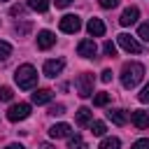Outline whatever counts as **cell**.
<instances>
[{
    "mask_svg": "<svg viewBox=\"0 0 149 149\" xmlns=\"http://www.w3.org/2000/svg\"><path fill=\"white\" fill-rule=\"evenodd\" d=\"M144 77V65L140 63H126L123 70H121V84L123 88H135Z\"/></svg>",
    "mask_w": 149,
    "mask_h": 149,
    "instance_id": "1",
    "label": "cell"
},
{
    "mask_svg": "<svg viewBox=\"0 0 149 149\" xmlns=\"http://www.w3.org/2000/svg\"><path fill=\"white\" fill-rule=\"evenodd\" d=\"M14 81H16L19 88H33L37 84V70L33 65H28V63L26 65H19L16 72H14Z\"/></svg>",
    "mask_w": 149,
    "mask_h": 149,
    "instance_id": "2",
    "label": "cell"
},
{
    "mask_svg": "<svg viewBox=\"0 0 149 149\" xmlns=\"http://www.w3.org/2000/svg\"><path fill=\"white\" fill-rule=\"evenodd\" d=\"M74 88H77V95H79V98L93 95V74H88V72L79 74V77L74 79Z\"/></svg>",
    "mask_w": 149,
    "mask_h": 149,
    "instance_id": "3",
    "label": "cell"
},
{
    "mask_svg": "<svg viewBox=\"0 0 149 149\" xmlns=\"http://www.w3.org/2000/svg\"><path fill=\"white\" fill-rule=\"evenodd\" d=\"M30 116V105L28 102H19V105H12L7 109V119L9 121H23Z\"/></svg>",
    "mask_w": 149,
    "mask_h": 149,
    "instance_id": "4",
    "label": "cell"
},
{
    "mask_svg": "<svg viewBox=\"0 0 149 149\" xmlns=\"http://www.w3.org/2000/svg\"><path fill=\"white\" fill-rule=\"evenodd\" d=\"M116 40H119V47H121L123 51H128V54H140V51H142L140 42H137L135 37H130L128 33H121V35H119Z\"/></svg>",
    "mask_w": 149,
    "mask_h": 149,
    "instance_id": "5",
    "label": "cell"
},
{
    "mask_svg": "<svg viewBox=\"0 0 149 149\" xmlns=\"http://www.w3.org/2000/svg\"><path fill=\"white\" fill-rule=\"evenodd\" d=\"M61 30L63 33H77L79 28H81V19L77 16V14H68V16H63L61 19Z\"/></svg>",
    "mask_w": 149,
    "mask_h": 149,
    "instance_id": "6",
    "label": "cell"
},
{
    "mask_svg": "<svg viewBox=\"0 0 149 149\" xmlns=\"http://www.w3.org/2000/svg\"><path fill=\"white\" fill-rule=\"evenodd\" d=\"M77 54L84 56V58H93V56L98 54V44H95L93 40H81V42L77 44Z\"/></svg>",
    "mask_w": 149,
    "mask_h": 149,
    "instance_id": "7",
    "label": "cell"
},
{
    "mask_svg": "<svg viewBox=\"0 0 149 149\" xmlns=\"http://www.w3.org/2000/svg\"><path fill=\"white\" fill-rule=\"evenodd\" d=\"M63 68H65V61L63 58H51V61L44 63V74L47 77H56V74L63 72Z\"/></svg>",
    "mask_w": 149,
    "mask_h": 149,
    "instance_id": "8",
    "label": "cell"
},
{
    "mask_svg": "<svg viewBox=\"0 0 149 149\" xmlns=\"http://www.w3.org/2000/svg\"><path fill=\"white\" fill-rule=\"evenodd\" d=\"M137 19H140V9H137V7H126V9L121 12L119 23H121V26H133Z\"/></svg>",
    "mask_w": 149,
    "mask_h": 149,
    "instance_id": "9",
    "label": "cell"
},
{
    "mask_svg": "<svg viewBox=\"0 0 149 149\" xmlns=\"http://www.w3.org/2000/svg\"><path fill=\"white\" fill-rule=\"evenodd\" d=\"M56 44V35L51 30H40L37 33V47L40 49H51Z\"/></svg>",
    "mask_w": 149,
    "mask_h": 149,
    "instance_id": "10",
    "label": "cell"
},
{
    "mask_svg": "<svg viewBox=\"0 0 149 149\" xmlns=\"http://www.w3.org/2000/svg\"><path fill=\"white\" fill-rule=\"evenodd\" d=\"M70 123H56V126H51L49 128V135L54 137V140H61V137H70Z\"/></svg>",
    "mask_w": 149,
    "mask_h": 149,
    "instance_id": "11",
    "label": "cell"
},
{
    "mask_svg": "<svg viewBox=\"0 0 149 149\" xmlns=\"http://www.w3.org/2000/svg\"><path fill=\"white\" fill-rule=\"evenodd\" d=\"M130 121L137 126V128H149V112H142V109H135L133 114H130Z\"/></svg>",
    "mask_w": 149,
    "mask_h": 149,
    "instance_id": "12",
    "label": "cell"
},
{
    "mask_svg": "<svg viewBox=\"0 0 149 149\" xmlns=\"http://www.w3.org/2000/svg\"><path fill=\"white\" fill-rule=\"evenodd\" d=\"M86 30H88V35H93V37H102V35H105V23H102L100 19H91V21L86 23Z\"/></svg>",
    "mask_w": 149,
    "mask_h": 149,
    "instance_id": "13",
    "label": "cell"
},
{
    "mask_svg": "<svg viewBox=\"0 0 149 149\" xmlns=\"http://www.w3.org/2000/svg\"><path fill=\"white\" fill-rule=\"evenodd\" d=\"M51 95H54V93H51L49 88H37V91L33 93V102H35V105H47V102L51 100Z\"/></svg>",
    "mask_w": 149,
    "mask_h": 149,
    "instance_id": "14",
    "label": "cell"
},
{
    "mask_svg": "<svg viewBox=\"0 0 149 149\" xmlns=\"http://www.w3.org/2000/svg\"><path fill=\"white\" fill-rule=\"evenodd\" d=\"M107 119H109L112 123H116V126H123V123L128 121V114H126L123 109H109V112H107Z\"/></svg>",
    "mask_w": 149,
    "mask_h": 149,
    "instance_id": "15",
    "label": "cell"
},
{
    "mask_svg": "<svg viewBox=\"0 0 149 149\" xmlns=\"http://www.w3.org/2000/svg\"><path fill=\"white\" fill-rule=\"evenodd\" d=\"M91 116H93V112L88 107H79L77 109V126H88L91 123Z\"/></svg>",
    "mask_w": 149,
    "mask_h": 149,
    "instance_id": "16",
    "label": "cell"
},
{
    "mask_svg": "<svg viewBox=\"0 0 149 149\" xmlns=\"http://www.w3.org/2000/svg\"><path fill=\"white\" fill-rule=\"evenodd\" d=\"M49 5H51V0H28V7L35 12H47Z\"/></svg>",
    "mask_w": 149,
    "mask_h": 149,
    "instance_id": "17",
    "label": "cell"
},
{
    "mask_svg": "<svg viewBox=\"0 0 149 149\" xmlns=\"http://www.w3.org/2000/svg\"><path fill=\"white\" fill-rule=\"evenodd\" d=\"M98 149H121V140L119 137H105Z\"/></svg>",
    "mask_w": 149,
    "mask_h": 149,
    "instance_id": "18",
    "label": "cell"
},
{
    "mask_svg": "<svg viewBox=\"0 0 149 149\" xmlns=\"http://www.w3.org/2000/svg\"><path fill=\"white\" fill-rule=\"evenodd\" d=\"M105 130H107V126H105L102 121H91V133H93V135L100 137V135H105Z\"/></svg>",
    "mask_w": 149,
    "mask_h": 149,
    "instance_id": "19",
    "label": "cell"
},
{
    "mask_svg": "<svg viewBox=\"0 0 149 149\" xmlns=\"http://www.w3.org/2000/svg\"><path fill=\"white\" fill-rule=\"evenodd\" d=\"M14 30H16V35H19V37H23V35H28V33L33 30V23H30V21H23V23H21V26H16Z\"/></svg>",
    "mask_w": 149,
    "mask_h": 149,
    "instance_id": "20",
    "label": "cell"
},
{
    "mask_svg": "<svg viewBox=\"0 0 149 149\" xmlns=\"http://www.w3.org/2000/svg\"><path fill=\"white\" fill-rule=\"evenodd\" d=\"M107 102H109V93H105V91L98 93V95L93 98V105H95V107H105Z\"/></svg>",
    "mask_w": 149,
    "mask_h": 149,
    "instance_id": "21",
    "label": "cell"
},
{
    "mask_svg": "<svg viewBox=\"0 0 149 149\" xmlns=\"http://www.w3.org/2000/svg\"><path fill=\"white\" fill-rule=\"evenodd\" d=\"M9 54H12V44L0 40V61H7V58H9Z\"/></svg>",
    "mask_w": 149,
    "mask_h": 149,
    "instance_id": "22",
    "label": "cell"
},
{
    "mask_svg": "<svg viewBox=\"0 0 149 149\" xmlns=\"http://www.w3.org/2000/svg\"><path fill=\"white\" fill-rule=\"evenodd\" d=\"M70 149H86V144H84L81 135H74V137H70Z\"/></svg>",
    "mask_w": 149,
    "mask_h": 149,
    "instance_id": "23",
    "label": "cell"
},
{
    "mask_svg": "<svg viewBox=\"0 0 149 149\" xmlns=\"http://www.w3.org/2000/svg\"><path fill=\"white\" fill-rule=\"evenodd\" d=\"M102 51H105V56H114V54H116V44L107 40V42L102 44Z\"/></svg>",
    "mask_w": 149,
    "mask_h": 149,
    "instance_id": "24",
    "label": "cell"
},
{
    "mask_svg": "<svg viewBox=\"0 0 149 149\" xmlns=\"http://www.w3.org/2000/svg\"><path fill=\"white\" fill-rule=\"evenodd\" d=\"M12 95H14V93H12V88H9V86H0V100H2V102L12 100Z\"/></svg>",
    "mask_w": 149,
    "mask_h": 149,
    "instance_id": "25",
    "label": "cell"
},
{
    "mask_svg": "<svg viewBox=\"0 0 149 149\" xmlns=\"http://www.w3.org/2000/svg\"><path fill=\"white\" fill-rule=\"evenodd\" d=\"M49 114H54V116H61V114H65V105H51L49 107Z\"/></svg>",
    "mask_w": 149,
    "mask_h": 149,
    "instance_id": "26",
    "label": "cell"
},
{
    "mask_svg": "<svg viewBox=\"0 0 149 149\" xmlns=\"http://www.w3.org/2000/svg\"><path fill=\"white\" fill-rule=\"evenodd\" d=\"M137 35H140L144 42H149V23H142V26L137 28Z\"/></svg>",
    "mask_w": 149,
    "mask_h": 149,
    "instance_id": "27",
    "label": "cell"
},
{
    "mask_svg": "<svg viewBox=\"0 0 149 149\" xmlns=\"http://www.w3.org/2000/svg\"><path fill=\"white\" fill-rule=\"evenodd\" d=\"M119 5V0H100V7L102 9H114Z\"/></svg>",
    "mask_w": 149,
    "mask_h": 149,
    "instance_id": "28",
    "label": "cell"
},
{
    "mask_svg": "<svg viewBox=\"0 0 149 149\" xmlns=\"http://www.w3.org/2000/svg\"><path fill=\"white\" fill-rule=\"evenodd\" d=\"M133 149H149V137H142L133 144Z\"/></svg>",
    "mask_w": 149,
    "mask_h": 149,
    "instance_id": "29",
    "label": "cell"
},
{
    "mask_svg": "<svg viewBox=\"0 0 149 149\" xmlns=\"http://www.w3.org/2000/svg\"><path fill=\"white\" fill-rule=\"evenodd\" d=\"M23 12H26V7H23V5H14V7L9 9V14H12V16H21Z\"/></svg>",
    "mask_w": 149,
    "mask_h": 149,
    "instance_id": "30",
    "label": "cell"
},
{
    "mask_svg": "<svg viewBox=\"0 0 149 149\" xmlns=\"http://www.w3.org/2000/svg\"><path fill=\"white\" fill-rule=\"evenodd\" d=\"M140 102H149V84L142 88V93H140Z\"/></svg>",
    "mask_w": 149,
    "mask_h": 149,
    "instance_id": "31",
    "label": "cell"
},
{
    "mask_svg": "<svg viewBox=\"0 0 149 149\" xmlns=\"http://www.w3.org/2000/svg\"><path fill=\"white\" fill-rule=\"evenodd\" d=\"M100 79L107 84V81H112V70H102V74H100Z\"/></svg>",
    "mask_w": 149,
    "mask_h": 149,
    "instance_id": "32",
    "label": "cell"
},
{
    "mask_svg": "<svg viewBox=\"0 0 149 149\" xmlns=\"http://www.w3.org/2000/svg\"><path fill=\"white\" fill-rule=\"evenodd\" d=\"M70 2H72V0H54V5H56V7H61V9H63V7H68Z\"/></svg>",
    "mask_w": 149,
    "mask_h": 149,
    "instance_id": "33",
    "label": "cell"
},
{
    "mask_svg": "<svg viewBox=\"0 0 149 149\" xmlns=\"http://www.w3.org/2000/svg\"><path fill=\"white\" fill-rule=\"evenodd\" d=\"M5 149H23V144H19V142H12V144H7Z\"/></svg>",
    "mask_w": 149,
    "mask_h": 149,
    "instance_id": "34",
    "label": "cell"
},
{
    "mask_svg": "<svg viewBox=\"0 0 149 149\" xmlns=\"http://www.w3.org/2000/svg\"><path fill=\"white\" fill-rule=\"evenodd\" d=\"M40 149H54V147H51V144H49V142H44V144H42V147H40Z\"/></svg>",
    "mask_w": 149,
    "mask_h": 149,
    "instance_id": "35",
    "label": "cell"
},
{
    "mask_svg": "<svg viewBox=\"0 0 149 149\" xmlns=\"http://www.w3.org/2000/svg\"><path fill=\"white\" fill-rule=\"evenodd\" d=\"M0 2H7V0H0Z\"/></svg>",
    "mask_w": 149,
    "mask_h": 149,
    "instance_id": "36",
    "label": "cell"
}]
</instances>
